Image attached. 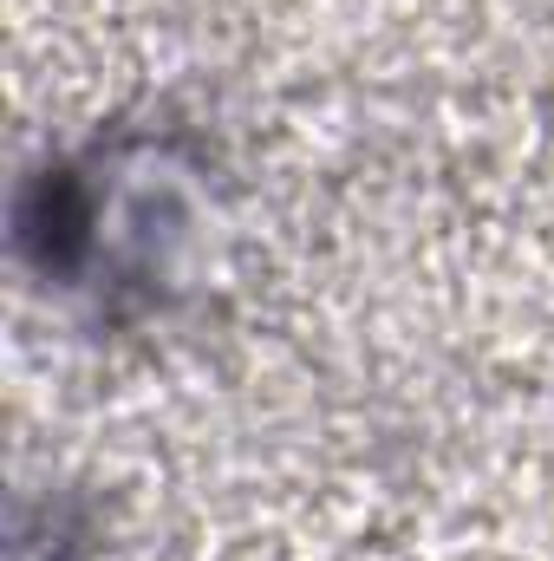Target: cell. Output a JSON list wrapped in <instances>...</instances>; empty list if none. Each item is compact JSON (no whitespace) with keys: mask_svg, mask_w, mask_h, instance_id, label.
Returning <instances> with one entry per match:
<instances>
[{"mask_svg":"<svg viewBox=\"0 0 554 561\" xmlns=\"http://www.w3.org/2000/svg\"><path fill=\"white\" fill-rule=\"evenodd\" d=\"M189 170L176 144L125 138L92 157L53 163L33 176L20 203V249L59 287L99 294V307L125 313L131 300L157 307L176 280L189 242Z\"/></svg>","mask_w":554,"mask_h":561,"instance_id":"1","label":"cell"}]
</instances>
